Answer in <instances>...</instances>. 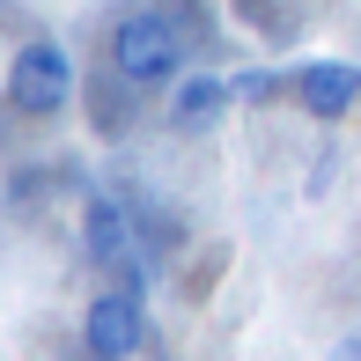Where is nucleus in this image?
Instances as JSON below:
<instances>
[{"label":"nucleus","instance_id":"obj_6","mask_svg":"<svg viewBox=\"0 0 361 361\" xmlns=\"http://www.w3.org/2000/svg\"><path fill=\"white\" fill-rule=\"evenodd\" d=\"M81 243H89L96 258H126V243H133L126 207L118 200H89V207H81Z\"/></svg>","mask_w":361,"mask_h":361},{"label":"nucleus","instance_id":"obj_2","mask_svg":"<svg viewBox=\"0 0 361 361\" xmlns=\"http://www.w3.org/2000/svg\"><path fill=\"white\" fill-rule=\"evenodd\" d=\"M67 96H74V59H67V44L30 37L23 52L8 59V104L23 111V118H52V111H67Z\"/></svg>","mask_w":361,"mask_h":361},{"label":"nucleus","instance_id":"obj_1","mask_svg":"<svg viewBox=\"0 0 361 361\" xmlns=\"http://www.w3.org/2000/svg\"><path fill=\"white\" fill-rule=\"evenodd\" d=\"M177 59H185V37H177V23L155 15V8L126 15V23L111 30V67L133 81V89H162V81H177Z\"/></svg>","mask_w":361,"mask_h":361},{"label":"nucleus","instance_id":"obj_3","mask_svg":"<svg viewBox=\"0 0 361 361\" xmlns=\"http://www.w3.org/2000/svg\"><path fill=\"white\" fill-rule=\"evenodd\" d=\"M147 339V310L133 288H111L89 302V317H81V347H89V361H133Z\"/></svg>","mask_w":361,"mask_h":361},{"label":"nucleus","instance_id":"obj_7","mask_svg":"<svg viewBox=\"0 0 361 361\" xmlns=\"http://www.w3.org/2000/svg\"><path fill=\"white\" fill-rule=\"evenodd\" d=\"M228 89H236V104H273L281 74H266V67H243V74H228Z\"/></svg>","mask_w":361,"mask_h":361},{"label":"nucleus","instance_id":"obj_4","mask_svg":"<svg viewBox=\"0 0 361 361\" xmlns=\"http://www.w3.org/2000/svg\"><path fill=\"white\" fill-rule=\"evenodd\" d=\"M288 96L310 111V118H347V111L361 104V67H347V59H310V67L288 74Z\"/></svg>","mask_w":361,"mask_h":361},{"label":"nucleus","instance_id":"obj_5","mask_svg":"<svg viewBox=\"0 0 361 361\" xmlns=\"http://www.w3.org/2000/svg\"><path fill=\"white\" fill-rule=\"evenodd\" d=\"M228 104H236V89H228L221 74H185L170 96V126L177 133H207V126L228 118Z\"/></svg>","mask_w":361,"mask_h":361},{"label":"nucleus","instance_id":"obj_8","mask_svg":"<svg viewBox=\"0 0 361 361\" xmlns=\"http://www.w3.org/2000/svg\"><path fill=\"white\" fill-rule=\"evenodd\" d=\"M324 361H361V332H347V339H339V347L324 354Z\"/></svg>","mask_w":361,"mask_h":361}]
</instances>
